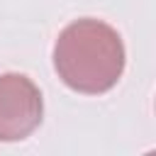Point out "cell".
<instances>
[{"instance_id": "1", "label": "cell", "mask_w": 156, "mask_h": 156, "mask_svg": "<svg viewBox=\"0 0 156 156\" xmlns=\"http://www.w3.org/2000/svg\"><path fill=\"white\" fill-rule=\"evenodd\" d=\"M54 68L71 90L83 95H102L122 78V37L102 20H76L61 29L54 44Z\"/></svg>"}, {"instance_id": "2", "label": "cell", "mask_w": 156, "mask_h": 156, "mask_svg": "<svg viewBox=\"0 0 156 156\" xmlns=\"http://www.w3.org/2000/svg\"><path fill=\"white\" fill-rule=\"evenodd\" d=\"M44 115L41 90L24 73H0V141H22Z\"/></svg>"}]
</instances>
